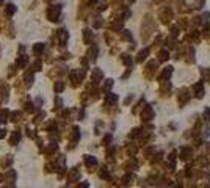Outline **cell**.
<instances>
[{
	"label": "cell",
	"instance_id": "obj_1",
	"mask_svg": "<svg viewBox=\"0 0 210 188\" xmlns=\"http://www.w3.org/2000/svg\"><path fill=\"white\" fill-rule=\"evenodd\" d=\"M194 93H198V97H202V96H204V90H202V85H201V83L194 85Z\"/></svg>",
	"mask_w": 210,
	"mask_h": 188
},
{
	"label": "cell",
	"instance_id": "obj_2",
	"mask_svg": "<svg viewBox=\"0 0 210 188\" xmlns=\"http://www.w3.org/2000/svg\"><path fill=\"white\" fill-rule=\"evenodd\" d=\"M171 74H173V67H166L165 71H163V74H162V79H166V77H169Z\"/></svg>",
	"mask_w": 210,
	"mask_h": 188
},
{
	"label": "cell",
	"instance_id": "obj_3",
	"mask_svg": "<svg viewBox=\"0 0 210 188\" xmlns=\"http://www.w3.org/2000/svg\"><path fill=\"white\" fill-rule=\"evenodd\" d=\"M143 116H144V118H147V119H151V118H152V116H154L152 110H151V108H149V107H147V110L144 111V114H143Z\"/></svg>",
	"mask_w": 210,
	"mask_h": 188
},
{
	"label": "cell",
	"instance_id": "obj_4",
	"mask_svg": "<svg viewBox=\"0 0 210 188\" xmlns=\"http://www.w3.org/2000/svg\"><path fill=\"white\" fill-rule=\"evenodd\" d=\"M86 163H88V166H94V165H96V158H91V157L86 155Z\"/></svg>",
	"mask_w": 210,
	"mask_h": 188
},
{
	"label": "cell",
	"instance_id": "obj_5",
	"mask_svg": "<svg viewBox=\"0 0 210 188\" xmlns=\"http://www.w3.org/2000/svg\"><path fill=\"white\" fill-rule=\"evenodd\" d=\"M146 55H147V50H143V52H140V55H138V61H143L146 58Z\"/></svg>",
	"mask_w": 210,
	"mask_h": 188
},
{
	"label": "cell",
	"instance_id": "obj_6",
	"mask_svg": "<svg viewBox=\"0 0 210 188\" xmlns=\"http://www.w3.org/2000/svg\"><path fill=\"white\" fill-rule=\"evenodd\" d=\"M166 58H168V53H166V52H160V60L165 61Z\"/></svg>",
	"mask_w": 210,
	"mask_h": 188
},
{
	"label": "cell",
	"instance_id": "obj_7",
	"mask_svg": "<svg viewBox=\"0 0 210 188\" xmlns=\"http://www.w3.org/2000/svg\"><path fill=\"white\" fill-rule=\"evenodd\" d=\"M202 5H204V0H198V6H196V8H202Z\"/></svg>",
	"mask_w": 210,
	"mask_h": 188
}]
</instances>
